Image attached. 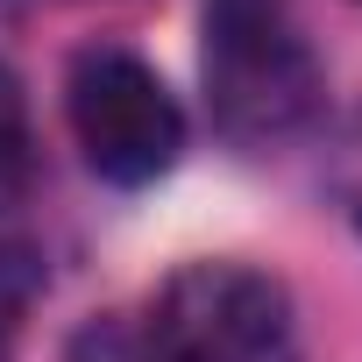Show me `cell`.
Here are the masks:
<instances>
[{
    "instance_id": "obj_2",
    "label": "cell",
    "mask_w": 362,
    "mask_h": 362,
    "mask_svg": "<svg viewBox=\"0 0 362 362\" xmlns=\"http://www.w3.org/2000/svg\"><path fill=\"white\" fill-rule=\"evenodd\" d=\"M135 362H298L291 291L249 263H185L149 298Z\"/></svg>"
},
{
    "instance_id": "obj_6",
    "label": "cell",
    "mask_w": 362,
    "mask_h": 362,
    "mask_svg": "<svg viewBox=\"0 0 362 362\" xmlns=\"http://www.w3.org/2000/svg\"><path fill=\"white\" fill-rule=\"evenodd\" d=\"M334 192H341V206H348L355 228H362V128H348V142H341V156H334Z\"/></svg>"
},
{
    "instance_id": "obj_3",
    "label": "cell",
    "mask_w": 362,
    "mask_h": 362,
    "mask_svg": "<svg viewBox=\"0 0 362 362\" xmlns=\"http://www.w3.org/2000/svg\"><path fill=\"white\" fill-rule=\"evenodd\" d=\"M64 114H71L86 163L107 185H149L185 149V114H177L170 86L135 50H114V43L78 50L64 78Z\"/></svg>"
},
{
    "instance_id": "obj_5",
    "label": "cell",
    "mask_w": 362,
    "mask_h": 362,
    "mask_svg": "<svg viewBox=\"0 0 362 362\" xmlns=\"http://www.w3.org/2000/svg\"><path fill=\"white\" fill-rule=\"evenodd\" d=\"M43 291V263L29 242H0V362H15V334Z\"/></svg>"
},
{
    "instance_id": "obj_1",
    "label": "cell",
    "mask_w": 362,
    "mask_h": 362,
    "mask_svg": "<svg viewBox=\"0 0 362 362\" xmlns=\"http://www.w3.org/2000/svg\"><path fill=\"white\" fill-rule=\"evenodd\" d=\"M206 100L221 135L284 142L320 114V57L298 22V0H206Z\"/></svg>"
},
{
    "instance_id": "obj_4",
    "label": "cell",
    "mask_w": 362,
    "mask_h": 362,
    "mask_svg": "<svg viewBox=\"0 0 362 362\" xmlns=\"http://www.w3.org/2000/svg\"><path fill=\"white\" fill-rule=\"evenodd\" d=\"M29 177H36V135H29V100H22L15 71L0 64V214H8V206H22Z\"/></svg>"
}]
</instances>
